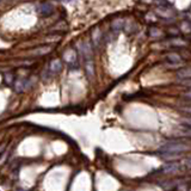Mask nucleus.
<instances>
[{
	"instance_id": "obj_7",
	"label": "nucleus",
	"mask_w": 191,
	"mask_h": 191,
	"mask_svg": "<svg viewBox=\"0 0 191 191\" xmlns=\"http://www.w3.org/2000/svg\"><path fill=\"white\" fill-rule=\"evenodd\" d=\"M100 38H102L100 30H99V27H96L95 30L92 31V41H93V43H95V46H99V43H100Z\"/></svg>"
},
{
	"instance_id": "obj_15",
	"label": "nucleus",
	"mask_w": 191,
	"mask_h": 191,
	"mask_svg": "<svg viewBox=\"0 0 191 191\" xmlns=\"http://www.w3.org/2000/svg\"><path fill=\"white\" fill-rule=\"evenodd\" d=\"M14 89L17 92H23L24 91V81H17V84L14 85Z\"/></svg>"
},
{
	"instance_id": "obj_9",
	"label": "nucleus",
	"mask_w": 191,
	"mask_h": 191,
	"mask_svg": "<svg viewBox=\"0 0 191 191\" xmlns=\"http://www.w3.org/2000/svg\"><path fill=\"white\" fill-rule=\"evenodd\" d=\"M178 78H182V79H185V78H191V67L189 68H184L180 69L177 73Z\"/></svg>"
},
{
	"instance_id": "obj_17",
	"label": "nucleus",
	"mask_w": 191,
	"mask_h": 191,
	"mask_svg": "<svg viewBox=\"0 0 191 191\" xmlns=\"http://www.w3.org/2000/svg\"><path fill=\"white\" fill-rule=\"evenodd\" d=\"M5 80H6L7 84H12V81H13L12 74H5Z\"/></svg>"
},
{
	"instance_id": "obj_10",
	"label": "nucleus",
	"mask_w": 191,
	"mask_h": 191,
	"mask_svg": "<svg viewBox=\"0 0 191 191\" xmlns=\"http://www.w3.org/2000/svg\"><path fill=\"white\" fill-rule=\"evenodd\" d=\"M86 73L90 78H92L95 75V67H93V62L91 60H87L86 61Z\"/></svg>"
},
{
	"instance_id": "obj_14",
	"label": "nucleus",
	"mask_w": 191,
	"mask_h": 191,
	"mask_svg": "<svg viewBox=\"0 0 191 191\" xmlns=\"http://www.w3.org/2000/svg\"><path fill=\"white\" fill-rule=\"evenodd\" d=\"M122 25H123V21L121 19V18H118V19H116V21H114V23H112V27H114L115 30L121 29Z\"/></svg>"
},
{
	"instance_id": "obj_19",
	"label": "nucleus",
	"mask_w": 191,
	"mask_h": 191,
	"mask_svg": "<svg viewBox=\"0 0 191 191\" xmlns=\"http://www.w3.org/2000/svg\"><path fill=\"white\" fill-rule=\"evenodd\" d=\"M170 191H171V190H170Z\"/></svg>"
},
{
	"instance_id": "obj_1",
	"label": "nucleus",
	"mask_w": 191,
	"mask_h": 191,
	"mask_svg": "<svg viewBox=\"0 0 191 191\" xmlns=\"http://www.w3.org/2000/svg\"><path fill=\"white\" fill-rule=\"evenodd\" d=\"M189 149H191V147L183 141H169L159 148L163 153H184Z\"/></svg>"
},
{
	"instance_id": "obj_12",
	"label": "nucleus",
	"mask_w": 191,
	"mask_h": 191,
	"mask_svg": "<svg viewBox=\"0 0 191 191\" xmlns=\"http://www.w3.org/2000/svg\"><path fill=\"white\" fill-rule=\"evenodd\" d=\"M167 60L172 63H178L180 61V56L177 54V53H171V54L167 55Z\"/></svg>"
},
{
	"instance_id": "obj_18",
	"label": "nucleus",
	"mask_w": 191,
	"mask_h": 191,
	"mask_svg": "<svg viewBox=\"0 0 191 191\" xmlns=\"http://www.w3.org/2000/svg\"><path fill=\"white\" fill-rule=\"evenodd\" d=\"M183 123H184L185 125H188V127H191V117L190 118H185V120H183Z\"/></svg>"
},
{
	"instance_id": "obj_5",
	"label": "nucleus",
	"mask_w": 191,
	"mask_h": 191,
	"mask_svg": "<svg viewBox=\"0 0 191 191\" xmlns=\"http://www.w3.org/2000/svg\"><path fill=\"white\" fill-rule=\"evenodd\" d=\"M63 59L66 60V62H68L69 65H72V63H75V61H76V54H75V51L73 49H68L63 55Z\"/></svg>"
},
{
	"instance_id": "obj_11",
	"label": "nucleus",
	"mask_w": 191,
	"mask_h": 191,
	"mask_svg": "<svg viewBox=\"0 0 191 191\" xmlns=\"http://www.w3.org/2000/svg\"><path fill=\"white\" fill-rule=\"evenodd\" d=\"M180 167H182V170H184V171H190L191 170V157L186 158L184 160H182Z\"/></svg>"
},
{
	"instance_id": "obj_13",
	"label": "nucleus",
	"mask_w": 191,
	"mask_h": 191,
	"mask_svg": "<svg viewBox=\"0 0 191 191\" xmlns=\"http://www.w3.org/2000/svg\"><path fill=\"white\" fill-rule=\"evenodd\" d=\"M149 34H150V36H154V37H157V36H161V30H159L158 27H150Z\"/></svg>"
},
{
	"instance_id": "obj_4",
	"label": "nucleus",
	"mask_w": 191,
	"mask_h": 191,
	"mask_svg": "<svg viewBox=\"0 0 191 191\" xmlns=\"http://www.w3.org/2000/svg\"><path fill=\"white\" fill-rule=\"evenodd\" d=\"M49 69H50V72H53V73H59V72L62 69L61 60H60V59H54L53 61L50 62V65H49Z\"/></svg>"
},
{
	"instance_id": "obj_2",
	"label": "nucleus",
	"mask_w": 191,
	"mask_h": 191,
	"mask_svg": "<svg viewBox=\"0 0 191 191\" xmlns=\"http://www.w3.org/2000/svg\"><path fill=\"white\" fill-rule=\"evenodd\" d=\"M179 171H182L180 164H178V163H167L159 170V173L160 174H174V173H178Z\"/></svg>"
},
{
	"instance_id": "obj_6",
	"label": "nucleus",
	"mask_w": 191,
	"mask_h": 191,
	"mask_svg": "<svg viewBox=\"0 0 191 191\" xmlns=\"http://www.w3.org/2000/svg\"><path fill=\"white\" fill-rule=\"evenodd\" d=\"M38 12H40L42 16H49V14L53 12V6H51L50 4H47V2L41 4V5L38 6Z\"/></svg>"
},
{
	"instance_id": "obj_16",
	"label": "nucleus",
	"mask_w": 191,
	"mask_h": 191,
	"mask_svg": "<svg viewBox=\"0 0 191 191\" xmlns=\"http://www.w3.org/2000/svg\"><path fill=\"white\" fill-rule=\"evenodd\" d=\"M176 191H189V189H188V185L186 184L180 183L178 186H176Z\"/></svg>"
},
{
	"instance_id": "obj_3",
	"label": "nucleus",
	"mask_w": 191,
	"mask_h": 191,
	"mask_svg": "<svg viewBox=\"0 0 191 191\" xmlns=\"http://www.w3.org/2000/svg\"><path fill=\"white\" fill-rule=\"evenodd\" d=\"M183 179H172V180H164V182H161L160 183V186L163 188V189H165V190L170 191L172 190V189H176V186H178V185L180 184V183H183L182 182Z\"/></svg>"
},
{
	"instance_id": "obj_8",
	"label": "nucleus",
	"mask_w": 191,
	"mask_h": 191,
	"mask_svg": "<svg viewBox=\"0 0 191 191\" xmlns=\"http://www.w3.org/2000/svg\"><path fill=\"white\" fill-rule=\"evenodd\" d=\"M49 51H51V47H49V46H46V47L37 48V49H35L34 51H32V54H34V55H46V54H48Z\"/></svg>"
}]
</instances>
